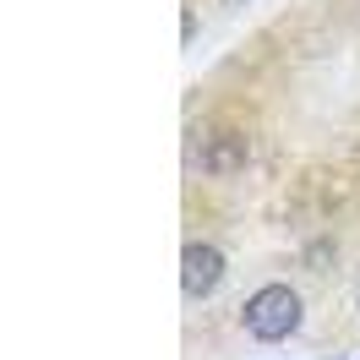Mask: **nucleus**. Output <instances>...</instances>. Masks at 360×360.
Returning a JSON list of instances; mask_svg holds the SVG:
<instances>
[{"label": "nucleus", "instance_id": "obj_1", "mask_svg": "<svg viewBox=\"0 0 360 360\" xmlns=\"http://www.w3.org/2000/svg\"><path fill=\"white\" fill-rule=\"evenodd\" d=\"M246 333L262 338V344H278V338H290L300 328V295L290 284H268V290H257L246 300Z\"/></svg>", "mask_w": 360, "mask_h": 360}, {"label": "nucleus", "instance_id": "obj_2", "mask_svg": "<svg viewBox=\"0 0 360 360\" xmlns=\"http://www.w3.org/2000/svg\"><path fill=\"white\" fill-rule=\"evenodd\" d=\"M219 278H224V251L219 246H207V240L180 246V290L191 295V300H207V295L219 290Z\"/></svg>", "mask_w": 360, "mask_h": 360}]
</instances>
